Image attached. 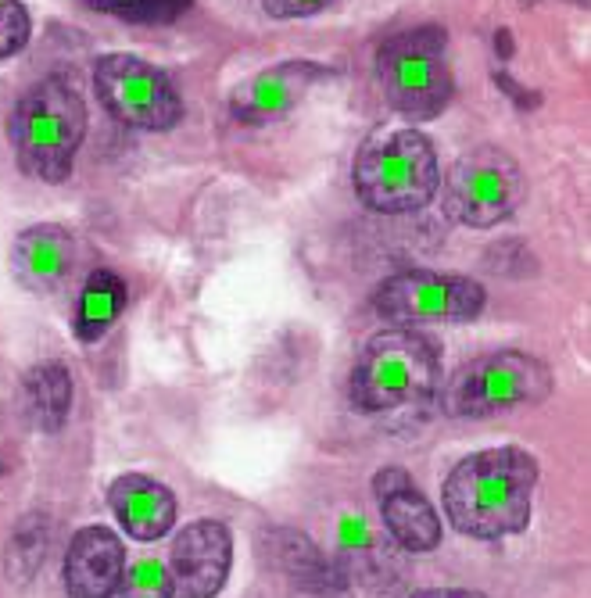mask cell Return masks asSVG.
Returning a JSON list of instances; mask_svg holds the SVG:
<instances>
[{"label": "cell", "mask_w": 591, "mask_h": 598, "mask_svg": "<svg viewBox=\"0 0 591 598\" xmlns=\"http://www.w3.org/2000/svg\"><path fill=\"white\" fill-rule=\"evenodd\" d=\"M538 462L520 448H491L463 459L445 480V513L470 538L520 534L531 520Z\"/></svg>", "instance_id": "6da1fadb"}, {"label": "cell", "mask_w": 591, "mask_h": 598, "mask_svg": "<svg viewBox=\"0 0 591 598\" xmlns=\"http://www.w3.org/2000/svg\"><path fill=\"white\" fill-rule=\"evenodd\" d=\"M8 133L26 176L61 183L86 137V104L65 79H43L18 101Z\"/></svg>", "instance_id": "7a4b0ae2"}, {"label": "cell", "mask_w": 591, "mask_h": 598, "mask_svg": "<svg viewBox=\"0 0 591 598\" xmlns=\"http://www.w3.org/2000/svg\"><path fill=\"white\" fill-rule=\"evenodd\" d=\"M441 351L427 334L398 326L362 348L352 373V402L366 412H391L416 405L437 391Z\"/></svg>", "instance_id": "3957f363"}, {"label": "cell", "mask_w": 591, "mask_h": 598, "mask_svg": "<svg viewBox=\"0 0 591 598\" xmlns=\"http://www.w3.org/2000/svg\"><path fill=\"white\" fill-rule=\"evenodd\" d=\"M441 169L430 140L416 129H384L355 158V190L373 212H416L437 194Z\"/></svg>", "instance_id": "277c9868"}, {"label": "cell", "mask_w": 591, "mask_h": 598, "mask_svg": "<svg viewBox=\"0 0 591 598\" xmlns=\"http://www.w3.org/2000/svg\"><path fill=\"white\" fill-rule=\"evenodd\" d=\"M377 76L398 115L412 122L441 115L452 101L445 33L437 26H420L391 36L377 54Z\"/></svg>", "instance_id": "5b68a950"}, {"label": "cell", "mask_w": 591, "mask_h": 598, "mask_svg": "<svg viewBox=\"0 0 591 598\" xmlns=\"http://www.w3.org/2000/svg\"><path fill=\"white\" fill-rule=\"evenodd\" d=\"M552 394L549 366L527 351H495L470 362L448 380V416H495V412L538 405Z\"/></svg>", "instance_id": "8992f818"}, {"label": "cell", "mask_w": 591, "mask_h": 598, "mask_svg": "<svg viewBox=\"0 0 591 598\" xmlns=\"http://www.w3.org/2000/svg\"><path fill=\"white\" fill-rule=\"evenodd\" d=\"M527 183L520 165L498 147H477L448 169L441 205L463 226H495L520 208Z\"/></svg>", "instance_id": "52a82bcc"}, {"label": "cell", "mask_w": 591, "mask_h": 598, "mask_svg": "<svg viewBox=\"0 0 591 598\" xmlns=\"http://www.w3.org/2000/svg\"><path fill=\"white\" fill-rule=\"evenodd\" d=\"M97 94L104 108L126 126L169 129L180 122L183 104L176 86L162 69L147 65L137 54H108L94 69Z\"/></svg>", "instance_id": "ba28073f"}, {"label": "cell", "mask_w": 591, "mask_h": 598, "mask_svg": "<svg viewBox=\"0 0 591 598\" xmlns=\"http://www.w3.org/2000/svg\"><path fill=\"white\" fill-rule=\"evenodd\" d=\"M377 312L391 323H466L484 308V287L466 276L402 273L377 291Z\"/></svg>", "instance_id": "9c48e42d"}, {"label": "cell", "mask_w": 591, "mask_h": 598, "mask_svg": "<svg viewBox=\"0 0 591 598\" xmlns=\"http://www.w3.org/2000/svg\"><path fill=\"white\" fill-rule=\"evenodd\" d=\"M230 563V530L215 520L190 523L172 545V588L183 598H215L230 577Z\"/></svg>", "instance_id": "30bf717a"}, {"label": "cell", "mask_w": 591, "mask_h": 598, "mask_svg": "<svg viewBox=\"0 0 591 598\" xmlns=\"http://www.w3.org/2000/svg\"><path fill=\"white\" fill-rule=\"evenodd\" d=\"M377 498L391 538L409 552H430L441 545V516L405 470L377 473Z\"/></svg>", "instance_id": "8fae6325"}, {"label": "cell", "mask_w": 591, "mask_h": 598, "mask_svg": "<svg viewBox=\"0 0 591 598\" xmlns=\"http://www.w3.org/2000/svg\"><path fill=\"white\" fill-rule=\"evenodd\" d=\"M126 570L122 541L108 527H83L65 556V591L72 598H104Z\"/></svg>", "instance_id": "7c38bea8"}, {"label": "cell", "mask_w": 591, "mask_h": 598, "mask_svg": "<svg viewBox=\"0 0 591 598\" xmlns=\"http://www.w3.org/2000/svg\"><path fill=\"white\" fill-rule=\"evenodd\" d=\"M108 502H112L126 534L137 541H158L176 523V498H172V491L165 484H158V480L140 477V473H126V477L115 480Z\"/></svg>", "instance_id": "4fadbf2b"}, {"label": "cell", "mask_w": 591, "mask_h": 598, "mask_svg": "<svg viewBox=\"0 0 591 598\" xmlns=\"http://www.w3.org/2000/svg\"><path fill=\"white\" fill-rule=\"evenodd\" d=\"M319 76H323V69H319V65H309V61H287V65H276V69L255 76L237 97H233V115L244 122L280 119L283 112H291L294 101L305 97V90H309Z\"/></svg>", "instance_id": "5bb4252c"}, {"label": "cell", "mask_w": 591, "mask_h": 598, "mask_svg": "<svg viewBox=\"0 0 591 598\" xmlns=\"http://www.w3.org/2000/svg\"><path fill=\"white\" fill-rule=\"evenodd\" d=\"M72 258H76V244H72L69 230H61V226H33L11 248L15 276L29 291L61 287L65 276L72 273Z\"/></svg>", "instance_id": "9a60e30c"}, {"label": "cell", "mask_w": 591, "mask_h": 598, "mask_svg": "<svg viewBox=\"0 0 591 598\" xmlns=\"http://www.w3.org/2000/svg\"><path fill=\"white\" fill-rule=\"evenodd\" d=\"M26 412L43 434H58L72 412V376L58 362L36 366L26 376Z\"/></svg>", "instance_id": "2e32d148"}, {"label": "cell", "mask_w": 591, "mask_h": 598, "mask_svg": "<svg viewBox=\"0 0 591 598\" xmlns=\"http://www.w3.org/2000/svg\"><path fill=\"white\" fill-rule=\"evenodd\" d=\"M47 545H51V520L43 513H26L15 523L4 548V577L11 584H29L47 559Z\"/></svg>", "instance_id": "e0dca14e"}, {"label": "cell", "mask_w": 591, "mask_h": 598, "mask_svg": "<svg viewBox=\"0 0 591 598\" xmlns=\"http://www.w3.org/2000/svg\"><path fill=\"white\" fill-rule=\"evenodd\" d=\"M126 305V283L119 280L108 269H97L83 287V298H79V316H76V330L83 341H97V337L115 323V316Z\"/></svg>", "instance_id": "ac0fdd59"}, {"label": "cell", "mask_w": 591, "mask_h": 598, "mask_svg": "<svg viewBox=\"0 0 591 598\" xmlns=\"http://www.w3.org/2000/svg\"><path fill=\"white\" fill-rule=\"evenodd\" d=\"M104 598H176V588H172V573L162 563L144 559V563L122 570L115 588Z\"/></svg>", "instance_id": "d6986e66"}, {"label": "cell", "mask_w": 591, "mask_h": 598, "mask_svg": "<svg viewBox=\"0 0 591 598\" xmlns=\"http://www.w3.org/2000/svg\"><path fill=\"white\" fill-rule=\"evenodd\" d=\"M97 8L115 11V15L140 18V22H169L180 11H187L190 0H90Z\"/></svg>", "instance_id": "ffe728a7"}, {"label": "cell", "mask_w": 591, "mask_h": 598, "mask_svg": "<svg viewBox=\"0 0 591 598\" xmlns=\"http://www.w3.org/2000/svg\"><path fill=\"white\" fill-rule=\"evenodd\" d=\"M29 40V15L18 0H0V58H11Z\"/></svg>", "instance_id": "44dd1931"}, {"label": "cell", "mask_w": 591, "mask_h": 598, "mask_svg": "<svg viewBox=\"0 0 591 598\" xmlns=\"http://www.w3.org/2000/svg\"><path fill=\"white\" fill-rule=\"evenodd\" d=\"M334 0H262V8L273 18H309L319 15L323 8H330Z\"/></svg>", "instance_id": "7402d4cb"}, {"label": "cell", "mask_w": 591, "mask_h": 598, "mask_svg": "<svg viewBox=\"0 0 591 598\" xmlns=\"http://www.w3.org/2000/svg\"><path fill=\"white\" fill-rule=\"evenodd\" d=\"M412 598H484L480 591H459V588H437V591H420V595H412Z\"/></svg>", "instance_id": "603a6c76"}]
</instances>
